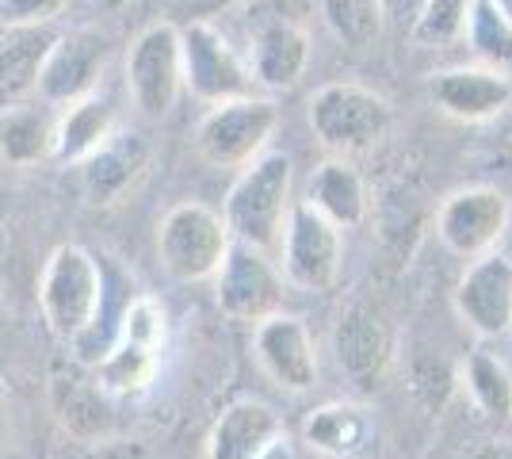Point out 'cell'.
I'll use <instances>...</instances> for the list:
<instances>
[{
	"label": "cell",
	"instance_id": "obj_2",
	"mask_svg": "<svg viewBox=\"0 0 512 459\" xmlns=\"http://www.w3.org/2000/svg\"><path fill=\"white\" fill-rule=\"evenodd\" d=\"M165 337H169L165 303L157 295L130 299L123 318H119V333H115L111 349L100 352V360H96V387L111 398L146 394L161 372Z\"/></svg>",
	"mask_w": 512,
	"mask_h": 459
},
{
	"label": "cell",
	"instance_id": "obj_24",
	"mask_svg": "<svg viewBox=\"0 0 512 459\" xmlns=\"http://www.w3.org/2000/svg\"><path fill=\"white\" fill-rule=\"evenodd\" d=\"M302 440L325 456H352L367 440V414L352 402H329L318 406L302 421Z\"/></svg>",
	"mask_w": 512,
	"mask_h": 459
},
{
	"label": "cell",
	"instance_id": "obj_15",
	"mask_svg": "<svg viewBox=\"0 0 512 459\" xmlns=\"http://www.w3.org/2000/svg\"><path fill=\"white\" fill-rule=\"evenodd\" d=\"M150 161H153L150 142L138 131H123L119 127L100 150L77 165L81 192H85V199L92 207H115V203H123L146 180Z\"/></svg>",
	"mask_w": 512,
	"mask_h": 459
},
{
	"label": "cell",
	"instance_id": "obj_18",
	"mask_svg": "<svg viewBox=\"0 0 512 459\" xmlns=\"http://www.w3.org/2000/svg\"><path fill=\"white\" fill-rule=\"evenodd\" d=\"M54 123L58 111L43 100H20L0 108V161L12 169H35L54 161Z\"/></svg>",
	"mask_w": 512,
	"mask_h": 459
},
{
	"label": "cell",
	"instance_id": "obj_16",
	"mask_svg": "<svg viewBox=\"0 0 512 459\" xmlns=\"http://www.w3.org/2000/svg\"><path fill=\"white\" fill-rule=\"evenodd\" d=\"M455 314L478 337H501L512 329V261L486 253L470 261L455 287Z\"/></svg>",
	"mask_w": 512,
	"mask_h": 459
},
{
	"label": "cell",
	"instance_id": "obj_17",
	"mask_svg": "<svg viewBox=\"0 0 512 459\" xmlns=\"http://www.w3.org/2000/svg\"><path fill=\"white\" fill-rule=\"evenodd\" d=\"M432 100L459 123H490L512 104V85L501 69L455 66L432 77Z\"/></svg>",
	"mask_w": 512,
	"mask_h": 459
},
{
	"label": "cell",
	"instance_id": "obj_5",
	"mask_svg": "<svg viewBox=\"0 0 512 459\" xmlns=\"http://www.w3.org/2000/svg\"><path fill=\"white\" fill-rule=\"evenodd\" d=\"M230 230L222 211H214L199 199L176 203L157 222V261L180 284H203L214 280V272L226 261Z\"/></svg>",
	"mask_w": 512,
	"mask_h": 459
},
{
	"label": "cell",
	"instance_id": "obj_9",
	"mask_svg": "<svg viewBox=\"0 0 512 459\" xmlns=\"http://www.w3.org/2000/svg\"><path fill=\"white\" fill-rule=\"evenodd\" d=\"M276 257L283 284L314 291V295L329 291L341 276V230L325 215H318L306 199H295Z\"/></svg>",
	"mask_w": 512,
	"mask_h": 459
},
{
	"label": "cell",
	"instance_id": "obj_14",
	"mask_svg": "<svg viewBox=\"0 0 512 459\" xmlns=\"http://www.w3.org/2000/svg\"><path fill=\"white\" fill-rule=\"evenodd\" d=\"M333 352H337L341 375L363 394L383 387L390 360H394L390 329L367 303H352L341 314V322L333 329Z\"/></svg>",
	"mask_w": 512,
	"mask_h": 459
},
{
	"label": "cell",
	"instance_id": "obj_27",
	"mask_svg": "<svg viewBox=\"0 0 512 459\" xmlns=\"http://www.w3.org/2000/svg\"><path fill=\"white\" fill-rule=\"evenodd\" d=\"M100 387L77 383V379H54V410L62 417V425L73 437H100L104 429V402Z\"/></svg>",
	"mask_w": 512,
	"mask_h": 459
},
{
	"label": "cell",
	"instance_id": "obj_7",
	"mask_svg": "<svg viewBox=\"0 0 512 459\" xmlns=\"http://www.w3.org/2000/svg\"><path fill=\"white\" fill-rule=\"evenodd\" d=\"M180 46H184V92H192L199 104L218 108L230 100L256 96V77L249 62L214 23L192 20L188 27H180Z\"/></svg>",
	"mask_w": 512,
	"mask_h": 459
},
{
	"label": "cell",
	"instance_id": "obj_4",
	"mask_svg": "<svg viewBox=\"0 0 512 459\" xmlns=\"http://www.w3.org/2000/svg\"><path fill=\"white\" fill-rule=\"evenodd\" d=\"M310 131L318 138L321 150L333 157H356V153L375 150L394 123L390 100L375 88L356 85V81H329L310 96Z\"/></svg>",
	"mask_w": 512,
	"mask_h": 459
},
{
	"label": "cell",
	"instance_id": "obj_31",
	"mask_svg": "<svg viewBox=\"0 0 512 459\" xmlns=\"http://www.w3.org/2000/svg\"><path fill=\"white\" fill-rule=\"evenodd\" d=\"M260 459H295V452H291V444H287V437L272 440L268 448H264V456Z\"/></svg>",
	"mask_w": 512,
	"mask_h": 459
},
{
	"label": "cell",
	"instance_id": "obj_21",
	"mask_svg": "<svg viewBox=\"0 0 512 459\" xmlns=\"http://www.w3.org/2000/svg\"><path fill=\"white\" fill-rule=\"evenodd\" d=\"M115 131H119V115L111 108V100H104L100 92H92V96L69 104V108H58V123H54V165L77 169Z\"/></svg>",
	"mask_w": 512,
	"mask_h": 459
},
{
	"label": "cell",
	"instance_id": "obj_23",
	"mask_svg": "<svg viewBox=\"0 0 512 459\" xmlns=\"http://www.w3.org/2000/svg\"><path fill=\"white\" fill-rule=\"evenodd\" d=\"M306 203L325 215L337 230L344 226H360L367 219V188H363V176L344 161V157H329L321 161L318 173L310 176V192Z\"/></svg>",
	"mask_w": 512,
	"mask_h": 459
},
{
	"label": "cell",
	"instance_id": "obj_13",
	"mask_svg": "<svg viewBox=\"0 0 512 459\" xmlns=\"http://www.w3.org/2000/svg\"><path fill=\"white\" fill-rule=\"evenodd\" d=\"M253 356L264 375L287 394H306L318 383V352L314 337L302 318L276 310L272 318L256 322L253 329Z\"/></svg>",
	"mask_w": 512,
	"mask_h": 459
},
{
	"label": "cell",
	"instance_id": "obj_22",
	"mask_svg": "<svg viewBox=\"0 0 512 459\" xmlns=\"http://www.w3.org/2000/svg\"><path fill=\"white\" fill-rule=\"evenodd\" d=\"M306 62H310V39H306L299 23L276 20L256 31L249 69H253L260 88H272V92L295 88L299 77L306 73Z\"/></svg>",
	"mask_w": 512,
	"mask_h": 459
},
{
	"label": "cell",
	"instance_id": "obj_33",
	"mask_svg": "<svg viewBox=\"0 0 512 459\" xmlns=\"http://www.w3.org/2000/svg\"><path fill=\"white\" fill-rule=\"evenodd\" d=\"M493 8H497V12H501V16H505V20L512 23V0H490Z\"/></svg>",
	"mask_w": 512,
	"mask_h": 459
},
{
	"label": "cell",
	"instance_id": "obj_12",
	"mask_svg": "<svg viewBox=\"0 0 512 459\" xmlns=\"http://www.w3.org/2000/svg\"><path fill=\"white\" fill-rule=\"evenodd\" d=\"M214 291H218V306L226 318L256 326L272 318L283 303V272L276 257L260 253L253 245L230 241L226 261L214 272Z\"/></svg>",
	"mask_w": 512,
	"mask_h": 459
},
{
	"label": "cell",
	"instance_id": "obj_29",
	"mask_svg": "<svg viewBox=\"0 0 512 459\" xmlns=\"http://www.w3.org/2000/svg\"><path fill=\"white\" fill-rule=\"evenodd\" d=\"M463 20H467V0H425V8L413 20V43L417 46H448L463 39Z\"/></svg>",
	"mask_w": 512,
	"mask_h": 459
},
{
	"label": "cell",
	"instance_id": "obj_28",
	"mask_svg": "<svg viewBox=\"0 0 512 459\" xmlns=\"http://www.w3.org/2000/svg\"><path fill=\"white\" fill-rule=\"evenodd\" d=\"M467 387L474 402L497 417H512V375L509 368L490 352H470L467 356Z\"/></svg>",
	"mask_w": 512,
	"mask_h": 459
},
{
	"label": "cell",
	"instance_id": "obj_11",
	"mask_svg": "<svg viewBox=\"0 0 512 459\" xmlns=\"http://www.w3.org/2000/svg\"><path fill=\"white\" fill-rule=\"evenodd\" d=\"M509 199L501 188L490 184H470L451 192L440 211H436V234L448 245L455 257L478 261L493 253V245L505 238L509 230Z\"/></svg>",
	"mask_w": 512,
	"mask_h": 459
},
{
	"label": "cell",
	"instance_id": "obj_25",
	"mask_svg": "<svg viewBox=\"0 0 512 459\" xmlns=\"http://www.w3.org/2000/svg\"><path fill=\"white\" fill-rule=\"evenodd\" d=\"M321 16L329 23V31L352 50L375 46L386 31L383 0H321Z\"/></svg>",
	"mask_w": 512,
	"mask_h": 459
},
{
	"label": "cell",
	"instance_id": "obj_8",
	"mask_svg": "<svg viewBox=\"0 0 512 459\" xmlns=\"http://www.w3.org/2000/svg\"><path fill=\"white\" fill-rule=\"evenodd\" d=\"M279 127V108L264 96L211 108L195 127V150L214 169H245L268 150Z\"/></svg>",
	"mask_w": 512,
	"mask_h": 459
},
{
	"label": "cell",
	"instance_id": "obj_26",
	"mask_svg": "<svg viewBox=\"0 0 512 459\" xmlns=\"http://www.w3.org/2000/svg\"><path fill=\"white\" fill-rule=\"evenodd\" d=\"M470 50L486 62V69L512 66V23L493 8L490 0H467V20H463Z\"/></svg>",
	"mask_w": 512,
	"mask_h": 459
},
{
	"label": "cell",
	"instance_id": "obj_20",
	"mask_svg": "<svg viewBox=\"0 0 512 459\" xmlns=\"http://www.w3.org/2000/svg\"><path fill=\"white\" fill-rule=\"evenodd\" d=\"M58 39V27H0V108L35 96L46 50Z\"/></svg>",
	"mask_w": 512,
	"mask_h": 459
},
{
	"label": "cell",
	"instance_id": "obj_1",
	"mask_svg": "<svg viewBox=\"0 0 512 459\" xmlns=\"http://www.w3.org/2000/svg\"><path fill=\"white\" fill-rule=\"evenodd\" d=\"M291 188H295V169H291L287 153L264 150L256 161H249L234 180L226 207H222L230 238L276 257L287 215L295 207Z\"/></svg>",
	"mask_w": 512,
	"mask_h": 459
},
{
	"label": "cell",
	"instance_id": "obj_10",
	"mask_svg": "<svg viewBox=\"0 0 512 459\" xmlns=\"http://www.w3.org/2000/svg\"><path fill=\"white\" fill-rule=\"evenodd\" d=\"M107 54H111V46H107V35H100V27L58 31V39L46 50L43 69H39L35 96L54 111L92 96L107 69Z\"/></svg>",
	"mask_w": 512,
	"mask_h": 459
},
{
	"label": "cell",
	"instance_id": "obj_32",
	"mask_svg": "<svg viewBox=\"0 0 512 459\" xmlns=\"http://www.w3.org/2000/svg\"><path fill=\"white\" fill-rule=\"evenodd\" d=\"M4 425H8V391L0 383V437H4Z\"/></svg>",
	"mask_w": 512,
	"mask_h": 459
},
{
	"label": "cell",
	"instance_id": "obj_30",
	"mask_svg": "<svg viewBox=\"0 0 512 459\" xmlns=\"http://www.w3.org/2000/svg\"><path fill=\"white\" fill-rule=\"evenodd\" d=\"M65 8L69 0H0V27H46Z\"/></svg>",
	"mask_w": 512,
	"mask_h": 459
},
{
	"label": "cell",
	"instance_id": "obj_6",
	"mask_svg": "<svg viewBox=\"0 0 512 459\" xmlns=\"http://www.w3.org/2000/svg\"><path fill=\"white\" fill-rule=\"evenodd\" d=\"M127 96L146 119H165L176 100L184 96V46L180 27L169 20L150 23L134 43L127 46Z\"/></svg>",
	"mask_w": 512,
	"mask_h": 459
},
{
	"label": "cell",
	"instance_id": "obj_3",
	"mask_svg": "<svg viewBox=\"0 0 512 459\" xmlns=\"http://www.w3.org/2000/svg\"><path fill=\"white\" fill-rule=\"evenodd\" d=\"M39 306L54 337L81 345L104 314V272L85 245L65 241L43 264Z\"/></svg>",
	"mask_w": 512,
	"mask_h": 459
},
{
	"label": "cell",
	"instance_id": "obj_19",
	"mask_svg": "<svg viewBox=\"0 0 512 459\" xmlns=\"http://www.w3.org/2000/svg\"><path fill=\"white\" fill-rule=\"evenodd\" d=\"M283 437V421L272 406L241 398L214 421L207 437V459H260L272 440Z\"/></svg>",
	"mask_w": 512,
	"mask_h": 459
},
{
	"label": "cell",
	"instance_id": "obj_34",
	"mask_svg": "<svg viewBox=\"0 0 512 459\" xmlns=\"http://www.w3.org/2000/svg\"><path fill=\"white\" fill-rule=\"evenodd\" d=\"M100 4H104V8H111V12H115V8H123V4H130V0H100Z\"/></svg>",
	"mask_w": 512,
	"mask_h": 459
}]
</instances>
